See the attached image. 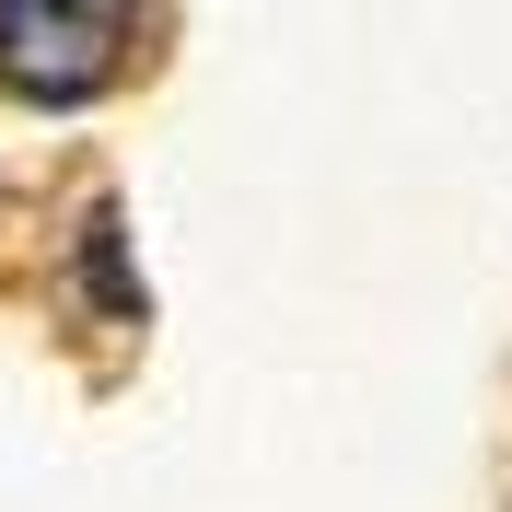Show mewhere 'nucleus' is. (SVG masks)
Here are the masks:
<instances>
[{"instance_id": "obj_1", "label": "nucleus", "mask_w": 512, "mask_h": 512, "mask_svg": "<svg viewBox=\"0 0 512 512\" xmlns=\"http://www.w3.org/2000/svg\"><path fill=\"white\" fill-rule=\"evenodd\" d=\"M140 47V0H0V94L94 105Z\"/></svg>"}]
</instances>
